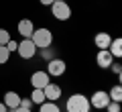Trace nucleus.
I'll list each match as a JSON object with an SVG mask.
<instances>
[{
  "instance_id": "nucleus-1",
  "label": "nucleus",
  "mask_w": 122,
  "mask_h": 112,
  "mask_svg": "<svg viewBox=\"0 0 122 112\" xmlns=\"http://www.w3.org/2000/svg\"><path fill=\"white\" fill-rule=\"evenodd\" d=\"M90 100L86 98L83 94H73L69 100H67V104H65V108H67V112H90Z\"/></svg>"
},
{
  "instance_id": "nucleus-2",
  "label": "nucleus",
  "mask_w": 122,
  "mask_h": 112,
  "mask_svg": "<svg viewBox=\"0 0 122 112\" xmlns=\"http://www.w3.org/2000/svg\"><path fill=\"white\" fill-rule=\"evenodd\" d=\"M30 41L35 43L37 49H49V45L53 43V35L49 29H39V31H33Z\"/></svg>"
},
{
  "instance_id": "nucleus-3",
  "label": "nucleus",
  "mask_w": 122,
  "mask_h": 112,
  "mask_svg": "<svg viewBox=\"0 0 122 112\" xmlns=\"http://www.w3.org/2000/svg\"><path fill=\"white\" fill-rule=\"evenodd\" d=\"M51 12L53 16L57 18V21H67V18L71 16V8L67 2H63V0H55L51 4Z\"/></svg>"
},
{
  "instance_id": "nucleus-4",
  "label": "nucleus",
  "mask_w": 122,
  "mask_h": 112,
  "mask_svg": "<svg viewBox=\"0 0 122 112\" xmlns=\"http://www.w3.org/2000/svg\"><path fill=\"white\" fill-rule=\"evenodd\" d=\"M16 51H18V55H20L22 59H30V57H35L37 47H35V43H33L30 39H25L22 43H18Z\"/></svg>"
},
{
  "instance_id": "nucleus-5",
  "label": "nucleus",
  "mask_w": 122,
  "mask_h": 112,
  "mask_svg": "<svg viewBox=\"0 0 122 112\" xmlns=\"http://www.w3.org/2000/svg\"><path fill=\"white\" fill-rule=\"evenodd\" d=\"M108 102H110V96H108V92H104V90L94 92V96H92V100H90V104H94V108H98V110L106 108Z\"/></svg>"
},
{
  "instance_id": "nucleus-6",
  "label": "nucleus",
  "mask_w": 122,
  "mask_h": 112,
  "mask_svg": "<svg viewBox=\"0 0 122 112\" xmlns=\"http://www.w3.org/2000/svg\"><path fill=\"white\" fill-rule=\"evenodd\" d=\"M47 73L49 75H63L65 73V61L63 59H51L47 65Z\"/></svg>"
},
{
  "instance_id": "nucleus-7",
  "label": "nucleus",
  "mask_w": 122,
  "mask_h": 112,
  "mask_svg": "<svg viewBox=\"0 0 122 112\" xmlns=\"http://www.w3.org/2000/svg\"><path fill=\"white\" fill-rule=\"evenodd\" d=\"M30 84H33V88L43 90V88L49 84V73H45V71H35L33 75H30Z\"/></svg>"
},
{
  "instance_id": "nucleus-8",
  "label": "nucleus",
  "mask_w": 122,
  "mask_h": 112,
  "mask_svg": "<svg viewBox=\"0 0 122 112\" xmlns=\"http://www.w3.org/2000/svg\"><path fill=\"white\" fill-rule=\"evenodd\" d=\"M112 53L108 51V49H100L98 51V57H96V61H98V65H100L102 69H108L110 65H112Z\"/></svg>"
},
{
  "instance_id": "nucleus-9",
  "label": "nucleus",
  "mask_w": 122,
  "mask_h": 112,
  "mask_svg": "<svg viewBox=\"0 0 122 112\" xmlns=\"http://www.w3.org/2000/svg\"><path fill=\"white\" fill-rule=\"evenodd\" d=\"M43 94H45V98H49L53 102V100H57V98H61V88L57 86V84H53V82H49L47 86L43 88Z\"/></svg>"
},
{
  "instance_id": "nucleus-10",
  "label": "nucleus",
  "mask_w": 122,
  "mask_h": 112,
  "mask_svg": "<svg viewBox=\"0 0 122 112\" xmlns=\"http://www.w3.org/2000/svg\"><path fill=\"white\" fill-rule=\"evenodd\" d=\"M18 102H20V96H18L16 92H6L4 94V106L6 108L14 110V108H18Z\"/></svg>"
},
{
  "instance_id": "nucleus-11",
  "label": "nucleus",
  "mask_w": 122,
  "mask_h": 112,
  "mask_svg": "<svg viewBox=\"0 0 122 112\" xmlns=\"http://www.w3.org/2000/svg\"><path fill=\"white\" fill-rule=\"evenodd\" d=\"M33 31H35V27H33V22L29 21V18H25V21L18 22V33L25 37V39H30V35H33Z\"/></svg>"
},
{
  "instance_id": "nucleus-12",
  "label": "nucleus",
  "mask_w": 122,
  "mask_h": 112,
  "mask_svg": "<svg viewBox=\"0 0 122 112\" xmlns=\"http://www.w3.org/2000/svg\"><path fill=\"white\" fill-rule=\"evenodd\" d=\"M94 43H96L98 49H108L110 43H112V39H110L108 33H98L96 37H94Z\"/></svg>"
},
{
  "instance_id": "nucleus-13",
  "label": "nucleus",
  "mask_w": 122,
  "mask_h": 112,
  "mask_svg": "<svg viewBox=\"0 0 122 112\" xmlns=\"http://www.w3.org/2000/svg\"><path fill=\"white\" fill-rule=\"evenodd\" d=\"M108 51L112 53V57H120V55H122V41H120V39H114L112 43H110Z\"/></svg>"
},
{
  "instance_id": "nucleus-14",
  "label": "nucleus",
  "mask_w": 122,
  "mask_h": 112,
  "mask_svg": "<svg viewBox=\"0 0 122 112\" xmlns=\"http://www.w3.org/2000/svg\"><path fill=\"white\" fill-rule=\"evenodd\" d=\"M110 100H114V102H120V100H122V88L120 86H114L112 88V90H110Z\"/></svg>"
},
{
  "instance_id": "nucleus-15",
  "label": "nucleus",
  "mask_w": 122,
  "mask_h": 112,
  "mask_svg": "<svg viewBox=\"0 0 122 112\" xmlns=\"http://www.w3.org/2000/svg\"><path fill=\"white\" fill-rule=\"evenodd\" d=\"M39 106H41V112H59V108H57L55 102H43Z\"/></svg>"
},
{
  "instance_id": "nucleus-16",
  "label": "nucleus",
  "mask_w": 122,
  "mask_h": 112,
  "mask_svg": "<svg viewBox=\"0 0 122 112\" xmlns=\"http://www.w3.org/2000/svg\"><path fill=\"white\" fill-rule=\"evenodd\" d=\"M33 102H35V104H43V102H45L43 90H39V88H35V90H33Z\"/></svg>"
},
{
  "instance_id": "nucleus-17",
  "label": "nucleus",
  "mask_w": 122,
  "mask_h": 112,
  "mask_svg": "<svg viewBox=\"0 0 122 112\" xmlns=\"http://www.w3.org/2000/svg\"><path fill=\"white\" fill-rule=\"evenodd\" d=\"M10 57V51L6 49V45H0V63H6Z\"/></svg>"
},
{
  "instance_id": "nucleus-18",
  "label": "nucleus",
  "mask_w": 122,
  "mask_h": 112,
  "mask_svg": "<svg viewBox=\"0 0 122 112\" xmlns=\"http://www.w3.org/2000/svg\"><path fill=\"white\" fill-rule=\"evenodd\" d=\"M10 41V35H8V31L6 29H0V45H6Z\"/></svg>"
},
{
  "instance_id": "nucleus-19",
  "label": "nucleus",
  "mask_w": 122,
  "mask_h": 112,
  "mask_svg": "<svg viewBox=\"0 0 122 112\" xmlns=\"http://www.w3.org/2000/svg\"><path fill=\"white\" fill-rule=\"evenodd\" d=\"M106 108H108V112H120V102H114L112 100V102H108Z\"/></svg>"
},
{
  "instance_id": "nucleus-20",
  "label": "nucleus",
  "mask_w": 122,
  "mask_h": 112,
  "mask_svg": "<svg viewBox=\"0 0 122 112\" xmlns=\"http://www.w3.org/2000/svg\"><path fill=\"white\" fill-rule=\"evenodd\" d=\"M18 106H20V108H26V110H30V106H33V100L20 98V102H18Z\"/></svg>"
},
{
  "instance_id": "nucleus-21",
  "label": "nucleus",
  "mask_w": 122,
  "mask_h": 112,
  "mask_svg": "<svg viewBox=\"0 0 122 112\" xmlns=\"http://www.w3.org/2000/svg\"><path fill=\"white\" fill-rule=\"evenodd\" d=\"M16 47H18V43H16V41H12V39L6 43V49H8V51H16Z\"/></svg>"
},
{
  "instance_id": "nucleus-22",
  "label": "nucleus",
  "mask_w": 122,
  "mask_h": 112,
  "mask_svg": "<svg viewBox=\"0 0 122 112\" xmlns=\"http://www.w3.org/2000/svg\"><path fill=\"white\" fill-rule=\"evenodd\" d=\"M110 67H112V71L116 73V75H120V71H122V67H120V65H116V63H112V65H110Z\"/></svg>"
},
{
  "instance_id": "nucleus-23",
  "label": "nucleus",
  "mask_w": 122,
  "mask_h": 112,
  "mask_svg": "<svg viewBox=\"0 0 122 112\" xmlns=\"http://www.w3.org/2000/svg\"><path fill=\"white\" fill-rule=\"evenodd\" d=\"M39 2H41V4H45V6H51L55 0H39Z\"/></svg>"
},
{
  "instance_id": "nucleus-24",
  "label": "nucleus",
  "mask_w": 122,
  "mask_h": 112,
  "mask_svg": "<svg viewBox=\"0 0 122 112\" xmlns=\"http://www.w3.org/2000/svg\"><path fill=\"white\" fill-rule=\"evenodd\" d=\"M12 112H30V110H26V108H20V106H18V108H14Z\"/></svg>"
},
{
  "instance_id": "nucleus-25",
  "label": "nucleus",
  "mask_w": 122,
  "mask_h": 112,
  "mask_svg": "<svg viewBox=\"0 0 122 112\" xmlns=\"http://www.w3.org/2000/svg\"><path fill=\"white\" fill-rule=\"evenodd\" d=\"M0 112H6V106H4V102H0Z\"/></svg>"
}]
</instances>
